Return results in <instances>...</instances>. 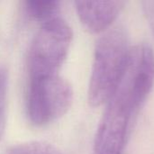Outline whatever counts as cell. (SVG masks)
Instances as JSON below:
<instances>
[{
  "mask_svg": "<svg viewBox=\"0 0 154 154\" xmlns=\"http://www.w3.org/2000/svg\"><path fill=\"white\" fill-rule=\"evenodd\" d=\"M154 84V53L146 44L130 49L123 76L108 101L95 137L93 154H122L133 123Z\"/></svg>",
  "mask_w": 154,
  "mask_h": 154,
  "instance_id": "6da1fadb",
  "label": "cell"
},
{
  "mask_svg": "<svg viewBox=\"0 0 154 154\" xmlns=\"http://www.w3.org/2000/svg\"><path fill=\"white\" fill-rule=\"evenodd\" d=\"M130 47L125 30L110 29L97 41L88 86V103L97 107L106 104L115 92L126 66Z\"/></svg>",
  "mask_w": 154,
  "mask_h": 154,
  "instance_id": "7a4b0ae2",
  "label": "cell"
},
{
  "mask_svg": "<svg viewBox=\"0 0 154 154\" xmlns=\"http://www.w3.org/2000/svg\"><path fill=\"white\" fill-rule=\"evenodd\" d=\"M71 41V28L62 18L57 16L42 23L29 49V79L58 74Z\"/></svg>",
  "mask_w": 154,
  "mask_h": 154,
  "instance_id": "3957f363",
  "label": "cell"
},
{
  "mask_svg": "<svg viewBox=\"0 0 154 154\" xmlns=\"http://www.w3.org/2000/svg\"><path fill=\"white\" fill-rule=\"evenodd\" d=\"M72 100L70 84L59 74L29 79L26 110L34 125L44 126L58 120L68 112Z\"/></svg>",
  "mask_w": 154,
  "mask_h": 154,
  "instance_id": "277c9868",
  "label": "cell"
},
{
  "mask_svg": "<svg viewBox=\"0 0 154 154\" xmlns=\"http://www.w3.org/2000/svg\"><path fill=\"white\" fill-rule=\"evenodd\" d=\"M77 14L83 26L92 33L107 30L124 8V1H77Z\"/></svg>",
  "mask_w": 154,
  "mask_h": 154,
  "instance_id": "5b68a950",
  "label": "cell"
},
{
  "mask_svg": "<svg viewBox=\"0 0 154 154\" xmlns=\"http://www.w3.org/2000/svg\"><path fill=\"white\" fill-rule=\"evenodd\" d=\"M60 3L54 0H30L24 2V10L31 18L42 23L57 17Z\"/></svg>",
  "mask_w": 154,
  "mask_h": 154,
  "instance_id": "8992f818",
  "label": "cell"
},
{
  "mask_svg": "<svg viewBox=\"0 0 154 154\" xmlns=\"http://www.w3.org/2000/svg\"><path fill=\"white\" fill-rule=\"evenodd\" d=\"M6 154H63L56 147L42 142H28L11 147Z\"/></svg>",
  "mask_w": 154,
  "mask_h": 154,
  "instance_id": "52a82bcc",
  "label": "cell"
},
{
  "mask_svg": "<svg viewBox=\"0 0 154 154\" xmlns=\"http://www.w3.org/2000/svg\"><path fill=\"white\" fill-rule=\"evenodd\" d=\"M8 76L4 68H0V141L5 134L7 110Z\"/></svg>",
  "mask_w": 154,
  "mask_h": 154,
  "instance_id": "ba28073f",
  "label": "cell"
},
{
  "mask_svg": "<svg viewBox=\"0 0 154 154\" xmlns=\"http://www.w3.org/2000/svg\"><path fill=\"white\" fill-rule=\"evenodd\" d=\"M143 9L154 35V1L143 2Z\"/></svg>",
  "mask_w": 154,
  "mask_h": 154,
  "instance_id": "9c48e42d",
  "label": "cell"
}]
</instances>
